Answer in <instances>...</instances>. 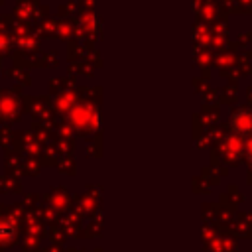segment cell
<instances>
[{
	"mask_svg": "<svg viewBox=\"0 0 252 252\" xmlns=\"http://www.w3.org/2000/svg\"><path fill=\"white\" fill-rule=\"evenodd\" d=\"M232 128L238 134H250L252 132V114L248 110H240L232 116Z\"/></svg>",
	"mask_w": 252,
	"mask_h": 252,
	"instance_id": "cell-1",
	"label": "cell"
},
{
	"mask_svg": "<svg viewBox=\"0 0 252 252\" xmlns=\"http://www.w3.org/2000/svg\"><path fill=\"white\" fill-rule=\"evenodd\" d=\"M248 161H250V167H252V144H248Z\"/></svg>",
	"mask_w": 252,
	"mask_h": 252,
	"instance_id": "cell-2",
	"label": "cell"
}]
</instances>
